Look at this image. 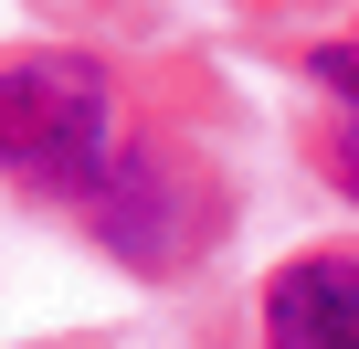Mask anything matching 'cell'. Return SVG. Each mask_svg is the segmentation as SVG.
<instances>
[{
    "instance_id": "6da1fadb",
    "label": "cell",
    "mask_w": 359,
    "mask_h": 349,
    "mask_svg": "<svg viewBox=\"0 0 359 349\" xmlns=\"http://www.w3.org/2000/svg\"><path fill=\"white\" fill-rule=\"evenodd\" d=\"M0 148L11 180L43 202H106L116 180V85L95 53H22L11 64V106H0Z\"/></svg>"
},
{
    "instance_id": "7a4b0ae2",
    "label": "cell",
    "mask_w": 359,
    "mask_h": 349,
    "mask_svg": "<svg viewBox=\"0 0 359 349\" xmlns=\"http://www.w3.org/2000/svg\"><path fill=\"white\" fill-rule=\"evenodd\" d=\"M191 223H201V180H191L169 148L137 138V148L116 159V180H106V244H116L127 265H169Z\"/></svg>"
},
{
    "instance_id": "3957f363",
    "label": "cell",
    "mask_w": 359,
    "mask_h": 349,
    "mask_svg": "<svg viewBox=\"0 0 359 349\" xmlns=\"http://www.w3.org/2000/svg\"><path fill=\"white\" fill-rule=\"evenodd\" d=\"M275 349H359V254H296L264 275Z\"/></svg>"
},
{
    "instance_id": "277c9868",
    "label": "cell",
    "mask_w": 359,
    "mask_h": 349,
    "mask_svg": "<svg viewBox=\"0 0 359 349\" xmlns=\"http://www.w3.org/2000/svg\"><path fill=\"white\" fill-rule=\"evenodd\" d=\"M317 85H338L359 106V43H317Z\"/></svg>"
},
{
    "instance_id": "5b68a950",
    "label": "cell",
    "mask_w": 359,
    "mask_h": 349,
    "mask_svg": "<svg viewBox=\"0 0 359 349\" xmlns=\"http://www.w3.org/2000/svg\"><path fill=\"white\" fill-rule=\"evenodd\" d=\"M327 159H338V180H348V191H359V106H348V117H338V138H327Z\"/></svg>"
}]
</instances>
